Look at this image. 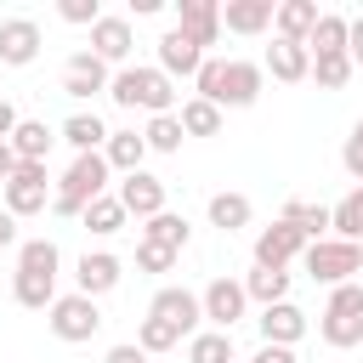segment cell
Returning <instances> with one entry per match:
<instances>
[{
    "label": "cell",
    "mask_w": 363,
    "mask_h": 363,
    "mask_svg": "<svg viewBox=\"0 0 363 363\" xmlns=\"http://www.w3.org/2000/svg\"><path fill=\"white\" fill-rule=\"evenodd\" d=\"M108 96H113L119 108H142L147 119H153V113H176V79H170L159 62H153V68H136V62L119 68L113 85H108Z\"/></svg>",
    "instance_id": "cell-1"
},
{
    "label": "cell",
    "mask_w": 363,
    "mask_h": 363,
    "mask_svg": "<svg viewBox=\"0 0 363 363\" xmlns=\"http://www.w3.org/2000/svg\"><path fill=\"white\" fill-rule=\"evenodd\" d=\"M108 176H113V170H108L102 153H74V164L62 170V182H57V193H51V210H57V216H85V204L108 193Z\"/></svg>",
    "instance_id": "cell-2"
},
{
    "label": "cell",
    "mask_w": 363,
    "mask_h": 363,
    "mask_svg": "<svg viewBox=\"0 0 363 363\" xmlns=\"http://www.w3.org/2000/svg\"><path fill=\"white\" fill-rule=\"evenodd\" d=\"M318 335H323L335 352L363 346V284H357V278L340 284V289H329V306H323V318H318Z\"/></svg>",
    "instance_id": "cell-3"
},
{
    "label": "cell",
    "mask_w": 363,
    "mask_h": 363,
    "mask_svg": "<svg viewBox=\"0 0 363 363\" xmlns=\"http://www.w3.org/2000/svg\"><path fill=\"white\" fill-rule=\"evenodd\" d=\"M301 267H306V278H312V284L340 289V284H352V278L363 272V244H346V238H318V244H306Z\"/></svg>",
    "instance_id": "cell-4"
},
{
    "label": "cell",
    "mask_w": 363,
    "mask_h": 363,
    "mask_svg": "<svg viewBox=\"0 0 363 363\" xmlns=\"http://www.w3.org/2000/svg\"><path fill=\"white\" fill-rule=\"evenodd\" d=\"M45 323H51V335L57 340H68V346H79V340H91L96 329H102V312H96V301L91 295H57V306L45 312Z\"/></svg>",
    "instance_id": "cell-5"
},
{
    "label": "cell",
    "mask_w": 363,
    "mask_h": 363,
    "mask_svg": "<svg viewBox=\"0 0 363 363\" xmlns=\"http://www.w3.org/2000/svg\"><path fill=\"white\" fill-rule=\"evenodd\" d=\"M0 193H6V210L23 221V216H40V210L51 204V176H45V164H23V159H17V176H11Z\"/></svg>",
    "instance_id": "cell-6"
},
{
    "label": "cell",
    "mask_w": 363,
    "mask_h": 363,
    "mask_svg": "<svg viewBox=\"0 0 363 363\" xmlns=\"http://www.w3.org/2000/svg\"><path fill=\"white\" fill-rule=\"evenodd\" d=\"M108 85H113V68H108L96 51H74V57L62 62V96L91 102V96H102Z\"/></svg>",
    "instance_id": "cell-7"
},
{
    "label": "cell",
    "mask_w": 363,
    "mask_h": 363,
    "mask_svg": "<svg viewBox=\"0 0 363 363\" xmlns=\"http://www.w3.org/2000/svg\"><path fill=\"white\" fill-rule=\"evenodd\" d=\"M199 301H204L210 329H227V335H233V323L250 312V295H244V284H238V278H210V284L199 289Z\"/></svg>",
    "instance_id": "cell-8"
},
{
    "label": "cell",
    "mask_w": 363,
    "mask_h": 363,
    "mask_svg": "<svg viewBox=\"0 0 363 363\" xmlns=\"http://www.w3.org/2000/svg\"><path fill=\"white\" fill-rule=\"evenodd\" d=\"M153 318H164L170 329H182L187 340L199 335V323H204V301L193 295V289H182V284H164L159 295H153V306H147Z\"/></svg>",
    "instance_id": "cell-9"
},
{
    "label": "cell",
    "mask_w": 363,
    "mask_h": 363,
    "mask_svg": "<svg viewBox=\"0 0 363 363\" xmlns=\"http://www.w3.org/2000/svg\"><path fill=\"white\" fill-rule=\"evenodd\" d=\"M267 85V68L261 62H244V57H227V74H221V96L216 108H250Z\"/></svg>",
    "instance_id": "cell-10"
},
{
    "label": "cell",
    "mask_w": 363,
    "mask_h": 363,
    "mask_svg": "<svg viewBox=\"0 0 363 363\" xmlns=\"http://www.w3.org/2000/svg\"><path fill=\"white\" fill-rule=\"evenodd\" d=\"M40 45H45V34H40L34 17H6L0 23V62L6 68H28L40 57Z\"/></svg>",
    "instance_id": "cell-11"
},
{
    "label": "cell",
    "mask_w": 363,
    "mask_h": 363,
    "mask_svg": "<svg viewBox=\"0 0 363 363\" xmlns=\"http://www.w3.org/2000/svg\"><path fill=\"white\" fill-rule=\"evenodd\" d=\"M176 28L204 51L221 40V0H176Z\"/></svg>",
    "instance_id": "cell-12"
},
{
    "label": "cell",
    "mask_w": 363,
    "mask_h": 363,
    "mask_svg": "<svg viewBox=\"0 0 363 363\" xmlns=\"http://www.w3.org/2000/svg\"><path fill=\"white\" fill-rule=\"evenodd\" d=\"M113 193H119L125 216H136V221H153V216L164 210V182H159L153 170H136V176H125Z\"/></svg>",
    "instance_id": "cell-13"
},
{
    "label": "cell",
    "mask_w": 363,
    "mask_h": 363,
    "mask_svg": "<svg viewBox=\"0 0 363 363\" xmlns=\"http://www.w3.org/2000/svg\"><path fill=\"white\" fill-rule=\"evenodd\" d=\"M119 278H125V267H119V255H108V250H85L79 255V267H74V289L79 295H108V289H119Z\"/></svg>",
    "instance_id": "cell-14"
},
{
    "label": "cell",
    "mask_w": 363,
    "mask_h": 363,
    "mask_svg": "<svg viewBox=\"0 0 363 363\" xmlns=\"http://www.w3.org/2000/svg\"><path fill=\"white\" fill-rule=\"evenodd\" d=\"M130 45H136L130 17H108V11H102V23L91 28V45H85V51H96L108 68H113V62H119V68H130Z\"/></svg>",
    "instance_id": "cell-15"
},
{
    "label": "cell",
    "mask_w": 363,
    "mask_h": 363,
    "mask_svg": "<svg viewBox=\"0 0 363 363\" xmlns=\"http://www.w3.org/2000/svg\"><path fill=\"white\" fill-rule=\"evenodd\" d=\"M261 68H267L278 85H301V79H312V51H306V45H295V40H278V34H272V45H267Z\"/></svg>",
    "instance_id": "cell-16"
},
{
    "label": "cell",
    "mask_w": 363,
    "mask_h": 363,
    "mask_svg": "<svg viewBox=\"0 0 363 363\" xmlns=\"http://www.w3.org/2000/svg\"><path fill=\"white\" fill-rule=\"evenodd\" d=\"M295 255H306V238L289 221H272L255 233V267H289Z\"/></svg>",
    "instance_id": "cell-17"
},
{
    "label": "cell",
    "mask_w": 363,
    "mask_h": 363,
    "mask_svg": "<svg viewBox=\"0 0 363 363\" xmlns=\"http://www.w3.org/2000/svg\"><path fill=\"white\" fill-rule=\"evenodd\" d=\"M255 329H261V346H295L306 335V312L295 301H278V306H261Z\"/></svg>",
    "instance_id": "cell-18"
},
{
    "label": "cell",
    "mask_w": 363,
    "mask_h": 363,
    "mask_svg": "<svg viewBox=\"0 0 363 363\" xmlns=\"http://www.w3.org/2000/svg\"><path fill=\"white\" fill-rule=\"evenodd\" d=\"M159 68H164L170 79H193V74L204 68V51H199L182 28H164V34H159Z\"/></svg>",
    "instance_id": "cell-19"
},
{
    "label": "cell",
    "mask_w": 363,
    "mask_h": 363,
    "mask_svg": "<svg viewBox=\"0 0 363 363\" xmlns=\"http://www.w3.org/2000/svg\"><path fill=\"white\" fill-rule=\"evenodd\" d=\"M278 0H221V28L233 34H267Z\"/></svg>",
    "instance_id": "cell-20"
},
{
    "label": "cell",
    "mask_w": 363,
    "mask_h": 363,
    "mask_svg": "<svg viewBox=\"0 0 363 363\" xmlns=\"http://www.w3.org/2000/svg\"><path fill=\"white\" fill-rule=\"evenodd\" d=\"M318 0H278V11H272V28H278V40H295V45H306V34L318 28Z\"/></svg>",
    "instance_id": "cell-21"
},
{
    "label": "cell",
    "mask_w": 363,
    "mask_h": 363,
    "mask_svg": "<svg viewBox=\"0 0 363 363\" xmlns=\"http://www.w3.org/2000/svg\"><path fill=\"white\" fill-rule=\"evenodd\" d=\"M102 159H108V170H119V176H136V170H142V159H147V142H142V130H108V147H102Z\"/></svg>",
    "instance_id": "cell-22"
},
{
    "label": "cell",
    "mask_w": 363,
    "mask_h": 363,
    "mask_svg": "<svg viewBox=\"0 0 363 363\" xmlns=\"http://www.w3.org/2000/svg\"><path fill=\"white\" fill-rule=\"evenodd\" d=\"M57 136H62L74 153H102V147H108V125H102L96 113H68Z\"/></svg>",
    "instance_id": "cell-23"
},
{
    "label": "cell",
    "mask_w": 363,
    "mask_h": 363,
    "mask_svg": "<svg viewBox=\"0 0 363 363\" xmlns=\"http://www.w3.org/2000/svg\"><path fill=\"white\" fill-rule=\"evenodd\" d=\"M51 142H57V130H51L45 119H23V125L11 130V153H17L23 164H45Z\"/></svg>",
    "instance_id": "cell-24"
},
{
    "label": "cell",
    "mask_w": 363,
    "mask_h": 363,
    "mask_svg": "<svg viewBox=\"0 0 363 363\" xmlns=\"http://www.w3.org/2000/svg\"><path fill=\"white\" fill-rule=\"evenodd\" d=\"M278 221H289L306 244H318V238H329V204H306V199H289L284 204V216Z\"/></svg>",
    "instance_id": "cell-25"
},
{
    "label": "cell",
    "mask_w": 363,
    "mask_h": 363,
    "mask_svg": "<svg viewBox=\"0 0 363 363\" xmlns=\"http://www.w3.org/2000/svg\"><path fill=\"white\" fill-rule=\"evenodd\" d=\"M244 295H250V301H261V306L289 301V267H255V272L244 278Z\"/></svg>",
    "instance_id": "cell-26"
},
{
    "label": "cell",
    "mask_w": 363,
    "mask_h": 363,
    "mask_svg": "<svg viewBox=\"0 0 363 363\" xmlns=\"http://www.w3.org/2000/svg\"><path fill=\"white\" fill-rule=\"evenodd\" d=\"M142 142H147V153H182V142H187L182 113H153V119L142 125Z\"/></svg>",
    "instance_id": "cell-27"
},
{
    "label": "cell",
    "mask_w": 363,
    "mask_h": 363,
    "mask_svg": "<svg viewBox=\"0 0 363 363\" xmlns=\"http://www.w3.org/2000/svg\"><path fill=\"white\" fill-rule=\"evenodd\" d=\"M250 216H255V204L244 193H210V227L238 233V227H250Z\"/></svg>",
    "instance_id": "cell-28"
},
{
    "label": "cell",
    "mask_w": 363,
    "mask_h": 363,
    "mask_svg": "<svg viewBox=\"0 0 363 363\" xmlns=\"http://www.w3.org/2000/svg\"><path fill=\"white\" fill-rule=\"evenodd\" d=\"M79 221H85V227H91L96 238H113V233H119V227H125L130 216H125L119 193H102V199H91V204H85V216H79Z\"/></svg>",
    "instance_id": "cell-29"
},
{
    "label": "cell",
    "mask_w": 363,
    "mask_h": 363,
    "mask_svg": "<svg viewBox=\"0 0 363 363\" xmlns=\"http://www.w3.org/2000/svg\"><path fill=\"white\" fill-rule=\"evenodd\" d=\"M142 238H153V244H164V250H187V238H193V227H187V216H176V210H159L153 221H142Z\"/></svg>",
    "instance_id": "cell-30"
},
{
    "label": "cell",
    "mask_w": 363,
    "mask_h": 363,
    "mask_svg": "<svg viewBox=\"0 0 363 363\" xmlns=\"http://www.w3.org/2000/svg\"><path fill=\"white\" fill-rule=\"evenodd\" d=\"M57 267H62V250H57L51 238H23V244H17V272L57 278Z\"/></svg>",
    "instance_id": "cell-31"
},
{
    "label": "cell",
    "mask_w": 363,
    "mask_h": 363,
    "mask_svg": "<svg viewBox=\"0 0 363 363\" xmlns=\"http://www.w3.org/2000/svg\"><path fill=\"white\" fill-rule=\"evenodd\" d=\"M11 295H17V306H28V312H51V306H57V278L17 272V278H11Z\"/></svg>",
    "instance_id": "cell-32"
},
{
    "label": "cell",
    "mask_w": 363,
    "mask_h": 363,
    "mask_svg": "<svg viewBox=\"0 0 363 363\" xmlns=\"http://www.w3.org/2000/svg\"><path fill=\"white\" fill-rule=\"evenodd\" d=\"M329 233L346 244H363V187H352L335 210H329Z\"/></svg>",
    "instance_id": "cell-33"
},
{
    "label": "cell",
    "mask_w": 363,
    "mask_h": 363,
    "mask_svg": "<svg viewBox=\"0 0 363 363\" xmlns=\"http://www.w3.org/2000/svg\"><path fill=\"white\" fill-rule=\"evenodd\" d=\"M346 23H352V17L323 11V17H318V28L306 34V51H312V57H335V51H346Z\"/></svg>",
    "instance_id": "cell-34"
},
{
    "label": "cell",
    "mask_w": 363,
    "mask_h": 363,
    "mask_svg": "<svg viewBox=\"0 0 363 363\" xmlns=\"http://www.w3.org/2000/svg\"><path fill=\"white\" fill-rule=\"evenodd\" d=\"M187 363H238L233 357V335L227 329H199L187 340Z\"/></svg>",
    "instance_id": "cell-35"
},
{
    "label": "cell",
    "mask_w": 363,
    "mask_h": 363,
    "mask_svg": "<svg viewBox=\"0 0 363 363\" xmlns=\"http://www.w3.org/2000/svg\"><path fill=\"white\" fill-rule=\"evenodd\" d=\"M182 130H187V136H216V130H221V108L204 102V96H187V102H182Z\"/></svg>",
    "instance_id": "cell-36"
},
{
    "label": "cell",
    "mask_w": 363,
    "mask_h": 363,
    "mask_svg": "<svg viewBox=\"0 0 363 363\" xmlns=\"http://www.w3.org/2000/svg\"><path fill=\"white\" fill-rule=\"evenodd\" d=\"M136 346H142L147 357H153V352H170V346H182V329H170L164 318H153V312H147V318L136 323Z\"/></svg>",
    "instance_id": "cell-37"
},
{
    "label": "cell",
    "mask_w": 363,
    "mask_h": 363,
    "mask_svg": "<svg viewBox=\"0 0 363 363\" xmlns=\"http://www.w3.org/2000/svg\"><path fill=\"white\" fill-rule=\"evenodd\" d=\"M312 79H318V91H340V85L352 79V57H346V51H335V57H312Z\"/></svg>",
    "instance_id": "cell-38"
},
{
    "label": "cell",
    "mask_w": 363,
    "mask_h": 363,
    "mask_svg": "<svg viewBox=\"0 0 363 363\" xmlns=\"http://www.w3.org/2000/svg\"><path fill=\"white\" fill-rule=\"evenodd\" d=\"M221 74H227V57H204V68L193 74V96L216 102V96H221Z\"/></svg>",
    "instance_id": "cell-39"
},
{
    "label": "cell",
    "mask_w": 363,
    "mask_h": 363,
    "mask_svg": "<svg viewBox=\"0 0 363 363\" xmlns=\"http://www.w3.org/2000/svg\"><path fill=\"white\" fill-rule=\"evenodd\" d=\"M57 17L74 23V28H96L102 23V6L96 0H57Z\"/></svg>",
    "instance_id": "cell-40"
},
{
    "label": "cell",
    "mask_w": 363,
    "mask_h": 363,
    "mask_svg": "<svg viewBox=\"0 0 363 363\" xmlns=\"http://www.w3.org/2000/svg\"><path fill=\"white\" fill-rule=\"evenodd\" d=\"M136 267H142V272H170V267H176V250L142 238V244H136Z\"/></svg>",
    "instance_id": "cell-41"
},
{
    "label": "cell",
    "mask_w": 363,
    "mask_h": 363,
    "mask_svg": "<svg viewBox=\"0 0 363 363\" xmlns=\"http://www.w3.org/2000/svg\"><path fill=\"white\" fill-rule=\"evenodd\" d=\"M340 164H346V176L363 187V119L352 125V136H346V147H340Z\"/></svg>",
    "instance_id": "cell-42"
},
{
    "label": "cell",
    "mask_w": 363,
    "mask_h": 363,
    "mask_svg": "<svg viewBox=\"0 0 363 363\" xmlns=\"http://www.w3.org/2000/svg\"><path fill=\"white\" fill-rule=\"evenodd\" d=\"M346 57H352V68H363V17L346 23Z\"/></svg>",
    "instance_id": "cell-43"
},
{
    "label": "cell",
    "mask_w": 363,
    "mask_h": 363,
    "mask_svg": "<svg viewBox=\"0 0 363 363\" xmlns=\"http://www.w3.org/2000/svg\"><path fill=\"white\" fill-rule=\"evenodd\" d=\"M102 363H147V352H142V346H108Z\"/></svg>",
    "instance_id": "cell-44"
},
{
    "label": "cell",
    "mask_w": 363,
    "mask_h": 363,
    "mask_svg": "<svg viewBox=\"0 0 363 363\" xmlns=\"http://www.w3.org/2000/svg\"><path fill=\"white\" fill-rule=\"evenodd\" d=\"M250 363H295V346H261Z\"/></svg>",
    "instance_id": "cell-45"
},
{
    "label": "cell",
    "mask_w": 363,
    "mask_h": 363,
    "mask_svg": "<svg viewBox=\"0 0 363 363\" xmlns=\"http://www.w3.org/2000/svg\"><path fill=\"white\" fill-rule=\"evenodd\" d=\"M17 125H23V119H17V108L0 96V142H11V130H17Z\"/></svg>",
    "instance_id": "cell-46"
},
{
    "label": "cell",
    "mask_w": 363,
    "mask_h": 363,
    "mask_svg": "<svg viewBox=\"0 0 363 363\" xmlns=\"http://www.w3.org/2000/svg\"><path fill=\"white\" fill-rule=\"evenodd\" d=\"M11 244H17V216L0 204V250H11Z\"/></svg>",
    "instance_id": "cell-47"
},
{
    "label": "cell",
    "mask_w": 363,
    "mask_h": 363,
    "mask_svg": "<svg viewBox=\"0 0 363 363\" xmlns=\"http://www.w3.org/2000/svg\"><path fill=\"white\" fill-rule=\"evenodd\" d=\"M17 176V153H11V142H0V187Z\"/></svg>",
    "instance_id": "cell-48"
},
{
    "label": "cell",
    "mask_w": 363,
    "mask_h": 363,
    "mask_svg": "<svg viewBox=\"0 0 363 363\" xmlns=\"http://www.w3.org/2000/svg\"><path fill=\"white\" fill-rule=\"evenodd\" d=\"M130 11H136V17H159V11H164V0H130Z\"/></svg>",
    "instance_id": "cell-49"
},
{
    "label": "cell",
    "mask_w": 363,
    "mask_h": 363,
    "mask_svg": "<svg viewBox=\"0 0 363 363\" xmlns=\"http://www.w3.org/2000/svg\"><path fill=\"white\" fill-rule=\"evenodd\" d=\"M357 278H363V272H357Z\"/></svg>",
    "instance_id": "cell-50"
}]
</instances>
